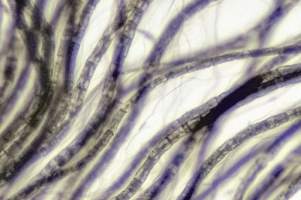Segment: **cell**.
<instances>
[{"label":"cell","mask_w":301,"mask_h":200,"mask_svg":"<svg viewBox=\"0 0 301 200\" xmlns=\"http://www.w3.org/2000/svg\"><path fill=\"white\" fill-rule=\"evenodd\" d=\"M14 69V66L11 63L7 66L5 71V76L7 79L11 80V79H13Z\"/></svg>","instance_id":"6da1fadb"}]
</instances>
